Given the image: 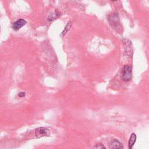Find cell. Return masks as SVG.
Wrapping results in <instances>:
<instances>
[{"label": "cell", "instance_id": "cell-4", "mask_svg": "<svg viewBox=\"0 0 149 149\" xmlns=\"http://www.w3.org/2000/svg\"><path fill=\"white\" fill-rule=\"evenodd\" d=\"M123 147L120 141L113 139L111 143V149H122Z\"/></svg>", "mask_w": 149, "mask_h": 149}, {"label": "cell", "instance_id": "cell-9", "mask_svg": "<svg viewBox=\"0 0 149 149\" xmlns=\"http://www.w3.org/2000/svg\"><path fill=\"white\" fill-rule=\"evenodd\" d=\"M25 95H26V94H25L24 92H20V93H19L18 96H19V97H23L25 96Z\"/></svg>", "mask_w": 149, "mask_h": 149}, {"label": "cell", "instance_id": "cell-1", "mask_svg": "<svg viewBox=\"0 0 149 149\" xmlns=\"http://www.w3.org/2000/svg\"><path fill=\"white\" fill-rule=\"evenodd\" d=\"M132 77V67L129 65H125L122 72V79L125 81H128Z\"/></svg>", "mask_w": 149, "mask_h": 149}, {"label": "cell", "instance_id": "cell-7", "mask_svg": "<svg viewBox=\"0 0 149 149\" xmlns=\"http://www.w3.org/2000/svg\"><path fill=\"white\" fill-rule=\"evenodd\" d=\"M71 26H72V23H71L70 22H69L68 23V24H66V27H65L64 30H63V31H62V32L61 33V34H60V36H61V37H63V36L67 33V32L69 30V29H70Z\"/></svg>", "mask_w": 149, "mask_h": 149}, {"label": "cell", "instance_id": "cell-6", "mask_svg": "<svg viewBox=\"0 0 149 149\" xmlns=\"http://www.w3.org/2000/svg\"><path fill=\"white\" fill-rule=\"evenodd\" d=\"M136 140V135L134 133H132L130 135L129 140V147L130 149H132L133 146H134Z\"/></svg>", "mask_w": 149, "mask_h": 149}, {"label": "cell", "instance_id": "cell-3", "mask_svg": "<svg viewBox=\"0 0 149 149\" xmlns=\"http://www.w3.org/2000/svg\"><path fill=\"white\" fill-rule=\"evenodd\" d=\"M26 21L23 19H19L15 21L12 24V28L15 30H18L26 24Z\"/></svg>", "mask_w": 149, "mask_h": 149}, {"label": "cell", "instance_id": "cell-2", "mask_svg": "<svg viewBox=\"0 0 149 149\" xmlns=\"http://www.w3.org/2000/svg\"><path fill=\"white\" fill-rule=\"evenodd\" d=\"M35 134L38 138H40L44 136H49L50 133L49 130L48 129L44 127H40L36 129L35 131Z\"/></svg>", "mask_w": 149, "mask_h": 149}, {"label": "cell", "instance_id": "cell-8", "mask_svg": "<svg viewBox=\"0 0 149 149\" xmlns=\"http://www.w3.org/2000/svg\"><path fill=\"white\" fill-rule=\"evenodd\" d=\"M94 149H106L104 145L101 144H97L94 146Z\"/></svg>", "mask_w": 149, "mask_h": 149}, {"label": "cell", "instance_id": "cell-5", "mask_svg": "<svg viewBox=\"0 0 149 149\" xmlns=\"http://www.w3.org/2000/svg\"><path fill=\"white\" fill-rule=\"evenodd\" d=\"M109 22H110V24H111L112 26H114V24L115 25V27L116 26V27H117V25L116 24H119V18L117 16V15L116 14H113L111 17L109 19Z\"/></svg>", "mask_w": 149, "mask_h": 149}]
</instances>
